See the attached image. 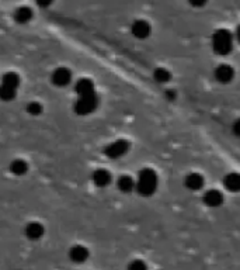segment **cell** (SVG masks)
Instances as JSON below:
<instances>
[{
	"label": "cell",
	"mask_w": 240,
	"mask_h": 270,
	"mask_svg": "<svg viewBox=\"0 0 240 270\" xmlns=\"http://www.w3.org/2000/svg\"><path fill=\"white\" fill-rule=\"evenodd\" d=\"M158 186V173L155 172L153 169H149V168L142 169L139 175H138V179H136V191L143 197L152 196L156 191Z\"/></svg>",
	"instance_id": "6da1fadb"
},
{
	"label": "cell",
	"mask_w": 240,
	"mask_h": 270,
	"mask_svg": "<svg viewBox=\"0 0 240 270\" xmlns=\"http://www.w3.org/2000/svg\"><path fill=\"white\" fill-rule=\"evenodd\" d=\"M233 35L225 28L216 30L212 35V49L218 55H228L232 52Z\"/></svg>",
	"instance_id": "7a4b0ae2"
},
{
	"label": "cell",
	"mask_w": 240,
	"mask_h": 270,
	"mask_svg": "<svg viewBox=\"0 0 240 270\" xmlns=\"http://www.w3.org/2000/svg\"><path fill=\"white\" fill-rule=\"evenodd\" d=\"M131 33L135 38L138 40H145L148 38L152 33V27L148 21L145 20H135L131 25Z\"/></svg>",
	"instance_id": "3957f363"
},
{
	"label": "cell",
	"mask_w": 240,
	"mask_h": 270,
	"mask_svg": "<svg viewBox=\"0 0 240 270\" xmlns=\"http://www.w3.org/2000/svg\"><path fill=\"white\" fill-rule=\"evenodd\" d=\"M89 258H90V252L86 246L73 245L69 249V259L76 265H82V263L87 262Z\"/></svg>",
	"instance_id": "277c9868"
},
{
	"label": "cell",
	"mask_w": 240,
	"mask_h": 270,
	"mask_svg": "<svg viewBox=\"0 0 240 270\" xmlns=\"http://www.w3.org/2000/svg\"><path fill=\"white\" fill-rule=\"evenodd\" d=\"M214 75H215V79L218 82L226 85V83H231L235 79V69L231 65L222 64V65L216 68Z\"/></svg>",
	"instance_id": "5b68a950"
},
{
	"label": "cell",
	"mask_w": 240,
	"mask_h": 270,
	"mask_svg": "<svg viewBox=\"0 0 240 270\" xmlns=\"http://www.w3.org/2000/svg\"><path fill=\"white\" fill-rule=\"evenodd\" d=\"M116 186L121 193H131L133 190H136V180H133L128 175H122L117 179Z\"/></svg>",
	"instance_id": "8992f818"
},
{
	"label": "cell",
	"mask_w": 240,
	"mask_h": 270,
	"mask_svg": "<svg viewBox=\"0 0 240 270\" xmlns=\"http://www.w3.org/2000/svg\"><path fill=\"white\" fill-rule=\"evenodd\" d=\"M184 184H185V187L188 188V190H195L197 191V190L202 188V186H204V178H202L201 173L191 172L185 176Z\"/></svg>",
	"instance_id": "52a82bcc"
},
{
	"label": "cell",
	"mask_w": 240,
	"mask_h": 270,
	"mask_svg": "<svg viewBox=\"0 0 240 270\" xmlns=\"http://www.w3.org/2000/svg\"><path fill=\"white\" fill-rule=\"evenodd\" d=\"M204 203L209 207H218L224 203V194L218 190H209L204 194Z\"/></svg>",
	"instance_id": "ba28073f"
},
{
	"label": "cell",
	"mask_w": 240,
	"mask_h": 270,
	"mask_svg": "<svg viewBox=\"0 0 240 270\" xmlns=\"http://www.w3.org/2000/svg\"><path fill=\"white\" fill-rule=\"evenodd\" d=\"M224 184L229 191H240V175L236 172L228 173L225 176Z\"/></svg>",
	"instance_id": "9c48e42d"
},
{
	"label": "cell",
	"mask_w": 240,
	"mask_h": 270,
	"mask_svg": "<svg viewBox=\"0 0 240 270\" xmlns=\"http://www.w3.org/2000/svg\"><path fill=\"white\" fill-rule=\"evenodd\" d=\"M153 78L158 81V82L160 83H166L170 81V78H172V74L167 71V69H165V68H159V69H156L155 71V74H153Z\"/></svg>",
	"instance_id": "30bf717a"
},
{
	"label": "cell",
	"mask_w": 240,
	"mask_h": 270,
	"mask_svg": "<svg viewBox=\"0 0 240 270\" xmlns=\"http://www.w3.org/2000/svg\"><path fill=\"white\" fill-rule=\"evenodd\" d=\"M128 270H148V266H146V263L143 262V261L136 259V261H132L128 265Z\"/></svg>",
	"instance_id": "8fae6325"
},
{
	"label": "cell",
	"mask_w": 240,
	"mask_h": 270,
	"mask_svg": "<svg viewBox=\"0 0 240 270\" xmlns=\"http://www.w3.org/2000/svg\"><path fill=\"white\" fill-rule=\"evenodd\" d=\"M188 3H190L192 7H202V6L207 4L208 0H188Z\"/></svg>",
	"instance_id": "7c38bea8"
},
{
	"label": "cell",
	"mask_w": 240,
	"mask_h": 270,
	"mask_svg": "<svg viewBox=\"0 0 240 270\" xmlns=\"http://www.w3.org/2000/svg\"><path fill=\"white\" fill-rule=\"evenodd\" d=\"M232 131L238 135V137H240V118H238L235 123H233V127H232Z\"/></svg>",
	"instance_id": "4fadbf2b"
},
{
	"label": "cell",
	"mask_w": 240,
	"mask_h": 270,
	"mask_svg": "<svg viewBox=\"0 0 240 270\" xmlns=\"http://www.w3.org/2000/svg\"><path fill=\"white\" fill-rule=\"evenodd\" d=\"M235 37H236V40L240 44V25H238V28H236V33H235Z\"/></svg>",
	"instance_id": "5bb4252c"
}]
</instances>
